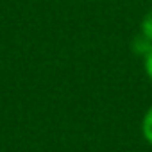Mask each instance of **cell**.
Segmentation results:
<instances>
[{
	"label": "cell",
	"instance_id": "3957f363",
	"mask_svg": "<svg viewBox=\"0 0 152 152\" xmlns=\"http://www.w3.org/2000/svg\"><path fill=\"white\" fill-rule=\"evenodd\" d=\"M145 72L148 75V79H152V50L145 56Z\"/></svg>",
	"mask_w": 152,
	"mask_h": 152
},
{
	"label": "cell",
	"instance_id": "6da1fadb",
	"mask_svg": "<svg viewBox=\"0 0 152 152\" xmlns=\"http://www.w3.org/2000/svg\"><path fill=\"white\" fill-rule=\"evenodd\" d=\"M141 129H143V136H145V140L152 145V107H148V111L145 113V116H143V124H141Z\"/></svg>",
	"mask_w": 152,
	"mask_h": 152
},
{
	"label": "cell",
	"instance_id": "7a4b0ae2",
	"mask_svg": "<svg viewBox=\"0 0 152 152\" xmlns=\"http://www.w3.org/2000/svg\"><path fill=\"white\" fill-rule=\"evenodd\" d=\"M141 34L152 41V9H150V11L145 15V18L141 20Z\"/></svg>",
	"mask_w": 152,
	"mask_h": 152
}]
</instances>
